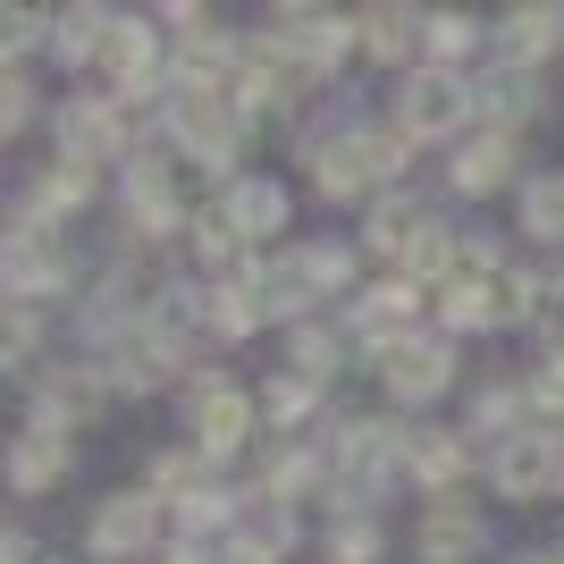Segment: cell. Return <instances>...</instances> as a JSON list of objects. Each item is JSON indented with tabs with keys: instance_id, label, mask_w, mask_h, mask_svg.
Wrapping results in <instances>:
<instances>
[{
	"instance_id": "obj_1",
	"label": "cell",
	"mask_w": 564,
	"mask_h": 564,
	"mask_svg": "<svg viewBox=\"0 0 564 564\" xmlns=\"http://www.w3.org/2000/svg\"><path fill=\"white\" fill-rule=\"evenodd\" d=\"M471 85L455 68H422V76H404V101H397V127L404 135H455V127H464L471 118Z\"/></svg>"
},
{
	"instance_id": "obj_2",
	"label": "cell",
	"mask_w": 564,
	"mask_h": 564,
	"mask_svg": "<svg viewBox=\"0 0 564 564\" xmlns=\"http://www.w3.org/2000/svg\"><path fill=\"white\" fill-rule=\"evenodd\" d=\"M177 135H186L203 161H228L236 152V94L228 85H186V94H177Z\"/></svg>"
},
{
	"instance_id": "obj_3",
	"label": "cell",
	"mask_w": 564,
	"mask_h": 564,
	"mask_svg": "<svg viewBox=\"0 0 564 564\" xmlns=\"http://www.w3.org/2000/svg\"><path fill=\"white\" fill-rule=\"evenodd\" d=\"M59 471H68V430H59V404H43V413L25 422V438H18V464H9V480H18V497H43Z\"/></svg>"
},
{
	"instance_id": "obj_4",
	"label": "cell",
	"mask_w": 564,
	"mask_h": 564,
	"mask_svg": "<svg viewBox=\"0 0 564 564\" xmlns=\"http://www.w3.org/2000/svg\"><path fill=\"white\" fill-rule=\"evenodd\" d=\"M346 34H354V25L329 18V9H279V18H270V43H286L304 68H329L337 51H346Z\"/></svg>"
},
{
	"instance_id": "obj_5",
	"label": "cell",
	"mask_w": 564,
	"mask_h": 564,
	"mask_svg": "<svg viewBox=\"0 0 564 564\" xmlns=\"http://www.w3.org/2000/svg\"><path fill=\"white\" fill-rule=\"evenodd\" d=\"M194 430H203V447H212V455L245 447V430H253V397H236L228 379H203V388H194Z\"/></svg>"
},
{
	"instance_id": "obj_6",
	"label": "cell",
	"mask_w": 564,
	"mask_h": 564,
	"mask_svg": "<svg viewBox=\"0 0 564 564\" xmlns=\"http://www.w3.org/2000/svg\"><path fill=\"white\" fill-rule=\"evenodd\" d=\"M68 279V253L51 245V228H18L9 236V286H18V304H34L43 286Z\"/></svg>"
},
{
	"instance_id": "obj_7",
	"label": "cell",
	"mask_w": 564,
	"mask_h": 564,
	"mask_svg": "<svg viewBox=\"0 0 564 564\" xmlns=\"http://www.w3.org/2000/svg\"><path fill=\"white\" fill-rule=\"evenodd\" d=\"M152 540V497L143 489H118L110 506L94 514V556H127V547Z\"/></svg>"
},
{
	"instance_id": "obj_8",
	"label": "cell",
	"mask_w": 564,
	"mask_h": 564,
	"mask_svg": "<svg viewBox=\"0 0 564 564\" xmlns=\"http://www.w3.org/2000/svg\"><path fill=\"white\" fill-rule=\"evenodd\" d=\"M413 312H422V295H413V286H379L371 304L354 312V337L397 354V346H413V337H404V329H413Z\"/></svg>"
},
{
	"instance_id": "obj_9",
	"label": "cell",
	"mask_w": 564,
	"mask_h": 564,
	"mask_svg": "<svg viewBox=\"0 0 564 564\" xmlns=\"http://www.w3.org/2000/svg\"><path fill=\"white\" fill-rule=\"evenodd\" d=\"M447 371H455L447 346H430V337H413V346L388 354V388H397V397H413V404L438 397V388H447Z\"/></svg>"
},
{
	"instance_id": "obj_10",
	"label": "cell",
	"mask_w": 564,
	"mask_h": 564,
	"mask_svg": "<svg viewBox=\"0 0 564 564\" xmlns=\"http://www.w3.org/2000/svg\"><path fill=\"white\" fill-rule=\"evenodd\" d=\"M94 59H101V76H110L118 94H135L143 76H152V25H110Z\"/></svg>"
},
{
	"instance_id": "obj_11",
	"label": "cell",
	"mask_w": 564,
	"mask_h": 564,
	"mask_svg": "<svg viewBox=\"0 0 564 564\" xmlns=\"http://www.w3.org/2000/svg\"><path fill=\"white\" fill-rule=\"evenodd\" d=\"M547 480H556V438H514L497 455V489L506 497H540Z\"/></svg>"
},
{
	"instance_id": "obj_12",
	"label": "cell",
	"mask_w": 564,
	"mask_h": 564,
	"mask_svg": "<svg viewBox=\"0 0 564 564\" xmlns=\"http://www.w3.org/2000/svg\"><path fill=\"white\" fill-rule=\"evenodd\" d=\"M471 540H480V522H471V506H430V522H422V564H464L471 556Z\"/></svg>"
},
{
	"instance_id": "obj_13",
	"label": "cell",
	"mask_w": 564,
	"mask_h": 564,
	"mask_svg": "<svg viewBox=\"0 0 564 564\" xmlns=\"http://www.w3.org/2000/svg\"><path fill=\"white\" fill-rule=\"evenodd\" d=\"M59 152H68L76 169H85V161H110V152H118V118L94 110V101H85V110H68V118H59Z\"/></svg>"
},
{
	"instance_id": "obj_14",
	"label": "cell",
	"mask_w": 564,
	"mask_h": 564,
	"mask_svg": "<svg viewBox=\"0 0 564 564\" xmlns=\"http://www.w3.org/2000/svg\"><path fill=\"white\" fill-rule=\"evenodd\" d=\"M362 51H371V59H404V51L413 43H430V18H404V9H362Z\"/></svg>"
},
{
	"instance_id": "obj_15",
	"label": "cell",
	"mask_w": 564,
	"mask_h": 564,
	"mask_svg": "<svg viewBox=\"0 0 564 564\" xmlns=\"http://www.w3.org/2000/svg\"><path fill=\"white\" fill-rule=\"evenodd\" d=\"M506 177H514V135L464 143V161H455V186H464V194H489V186H506Z\"/></svg>"
},
{
	"instance_id": "obj_16",
	"label": "cell",
	"mask_w": 564,
	"mask_h": 564,
	"mask_svg": "<svg viewBox=\"0 0 564 564\" xmlns=\"http://www.w3.org/2000/svg\"><path fill=\"white\" fill-rule=\"evenodd\" d=\"M110 379H118V388H161V379H169V346H161L152 329L118 337V354H110Z\"/></svg>"
},
{
	"instance_id": "obj_17",
	"label": "cell",
	"mask_w": 564,
	"mask_h": 564,
	"mask_svg": "<svg viewBox=\"0 0 564 564\" xmlns=\"http://www.w3.org/2000/svg\"><path fill=\"white\" fill-rule=\"evenodd\" d=\"M228 228H236V236H270V228H286V194H279V186H261V177H245V186L228 194Z\"/></svg>"
},
{
	"instance_id": "obj_18",
	"label": "cell",
	"mask_w": 564,
	"mask_h": 564,
	"mask_svg": "<svg viewBox=\"0 0 564 564\" xmlns=\"http://www.w3.org/2000/svg\"><path fill=\"white\" fill-rule=\"evenodd\" d=\"M471 295H480V329H506V321H522V312H540L531 304V279H514V270H489Z\"/></svg>"
},
{
	"instance_id": "obj_19",
	"label": "cell",
	"mask_w": 564,
	"mask_h": 564,
	"mask_svg": "<svg viewBox=\"0 0 564 564\" xmlns=\"http://www.w3.org/2000/svg\"><path fill=\"white\" fill-rule=\"evenodd\" d=\"M404 464L422 471L430 489H447V480H455V464H464V447H455L447 430H404Z\"/></svg>"
},
{
	"instance_id": "obj_20",
	"label": "cell",
	"mask_w": 564,
	"mask_h": 564,
	"mask_svg": "<svg viewBox=\"0 0 564 564\" xmlns=\"http://www.w3.org/2000/svg\"><path fill=\"white\" fill-rule=\"evenodd\" d=\"M286 540H295L286 506H253V514H245V531H236V556H245V564H261V556H279Z\"/></svg>"
},
{
	"instance_id": "obj_21",
	"label": "cell",
	"mask_w": 564,
	"mask_h": 564,
	"mask_svg": "<svg viewBox=\"0 0 564 564\" xmlns=\"http://www.w3.org/2000/svg\"><path fill=\"white\" fill-rule=\"evenodd\" d=\"M430 236V219L413 212V203H379V219H371V245L379 253H397V261H413V245Z\"/></svg>"
},
{
	"instance_id": "obj_22",
	"label": "cell",
	"mask_w": 564,
	"mask_h": 564,
	"mask_svg": "<svg viewBox=\"0 0 564 564\" xmlns=\"http://www.w3.org/2000/svg\"><path fill=\"white\" fill-rule=\"evenodd\" d=\"M556 25H564V9H514V18H506V51H514V59H531V51L556 43Z\"/></svg>"
},
{
	"instance_id": "obj_23",
	"label": "cell",
	"mask_w": 564,
	"mask_h": 564,
	"mask_svg": "<svg viewBox=\"0 0 564 564\" xmlns=\"http://www.w3.org/2000/svg\"><path fill=\"white\" fill-rule=\"evenodd\" d=\"M522 219H531V236H564V177H540L522 194Z\"/></svg>"
},
{
	"instance_id": "obj_24",
	"label": "cell",
	"mask_w": 564,
	"mask_h": 564,
	"mask_svg": "<svg viewBox=\"0 0 564 564\" xmlns=\"http://www.w3.org/2000/svg\"><path fill=\"white\" fill-rule=\"evenodd\" d=\"M480 101H489L497 118H522V110H531V76H522V68H506V76H497V85H489Z\"/></svg>"
},
{
	"instance_id": "obj_25",
	"label": "cell",
	"mask_w": 564,
	"mask_h": 564,
	"mask_svg": "<svg viewBox=\"0 0 564 564\" xmlns=\"http://www.w3.org/2000/svg\"><path fill=\"white\" fill-rule=\"evenodd\" d=\"M329 556L371 564V556H379V531H371V522H346V531H329Z\"/></svg>"
},
{
	"instance_id": "obj_26",
	"label": "cell",
	"mask_w": 564,
	"mask_h": 564,
	"mask_svg": "<svg viewBox=\"0 0 564 564\" xmlns=\"http://www.w3.org/2000/svg\"><path fill=\"white\" fill-rule=\"evenodd\" d=\"M471 34H480V25H471V18H430V51H438V59H455V51H471Z\"/></svg>"
},
{
	"instance_id": "obj_27",
	"label": "cell",
	"mask_w": 564,
	"mask_h": 564,
	"mask_svg": "<svg viewBox=\"0 0 564 564\" xmlns=\"http://www.w3.org/2000/svg\"><path fill=\"white\" fill-rule=\"evenodd\" d=\"M295 362H304V379H321V371H329V337L304 329V337H295Z\"/></svg>"
},
{
	"instance_id": "obj_28",
	"label": "cell",
	"mask_w": 564,
	"mask_h": 564,
	"mask_svg": "<svg viewBox=\"0 0 564 564\" xmlns=\"http://www.w3.org/2000/svg\"><path fill=\"white\" fill-rule=\"evenodd\" d=\"M540 321H547V329L564 337V286H556V295H547V304H540Z\"/></svg>"
},
{
	"instance_id": "obj_29",
	"label": "cell",
	"mask_w": 564,
	"mask_h": 564,
	"mask_svg": "<svg viewBox=\"0 0 564 564\" xmlns=\"http://www.w3.org/2000/svg\"><path fill=\"white\" fill-rule=\"evenodd\" d=\"M522 564H547V556H522Z\"/></svg>"
}]
</instances>
